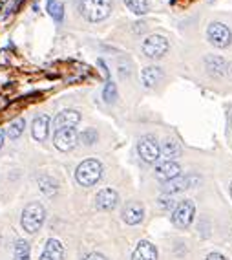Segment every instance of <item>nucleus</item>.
I'll return each instance as SVG.
<instances>
[{
	"label": "nucleus",
	"mask_w": 232,
	"mask_h": 260,
	"mask_svg": "<svg viewBox=\"0 0 232 260\" xmlns=\"http://www.w3.org/2000/svg\"><path fill=\"white\" fill-rule=\"evenodd\" d=\"M81 121V114L77 110H64L53 119V128L62 130V128H75V125Z\"/></svg>",
	"instance_id": "9b49d317"
},
{
	"label": "nucleus",
	"mask_w": 232,
	"mask_h": 260,
	"mask_svg": "<svg viewBox=\"0 0 232 260\" xmlns=\"http://www.w3.org/2000/svg\"><path fill=\"white\" fill-rule=\"evenodd\" d=\"M83 260H108L104 255H101V253H90V255H86Z\"/></svg>",
	"instance_id": "c85d7f7f"
},
{
	"label": "nucleus",
	"mask_w": 232,
	"mask_h": 260,
	"mask_svg": "<svg viewBox=\"0 0 232 260\" xmlns=\"http://www.w3.org/2000/svg\"><path fill=\"white\" fill-rule=\"evenodd\" d=\"M99 66H101V70H102V74H104V77H108V68H106V64H104V60H99Z\"/></svg>",
	"instance_id": "7c9ffc66"
},
{
	"label": "nucleus",
	"mask_w": 232,
	"mask_h": 260,
	"mask_svg": "<svg viewBox=\"0 0 232 260\" xmlns=\"http://www.w3.org/2000/svg\"><path fill=\"white\" fill-rule=\"evenodd\" d=\"M230 192H232V185H230Z\"/></svg>",
	"instance_id": "72a5a7b5"
},
{
	"label": "nucleus",
	"mask_w": 232,
	"mask_h": 260,
	"mask_svg": "<svg viewBox=\"0 0 232 260\" xmlns=\"http://www.w3.org/2000/svg\"><path fill=\"white\" fill-rule=\"evenodd\" d=\"M196 181H198L196 176H177L170 181H165L163 190H165V194H174V192H179V190H185L188 187H192Z\"/></svg>",
	"instance_id": "f8f14e48"
},
{
	"label": "nucleus",
	"mask_w": 232,
	"mask_h": 260,
	"mask_svg": "<svg viewBox=\"0 0 232 260\" xmlns=\"http://www.w3.org/2000/svg\"><path fill=\"white\" fill-rule=\"evenodd\" d=\"M102 176V165L97 159H86L77 167L75 171V178L79 181V185L83 187H92L95 185Z\"/></svg>",
	"instance_id": "f257e3e1"
},
{
	"label": "nucleus",
	"mask_w": 232,
	"mask_h": 260,
	"mask_svg": "<svg viewBox=\"0 0 232 260\" xmlns=\"http://www.w3.org/2000/svg\"><path fill=\"white\" fill-rule=\"evenodd\" d=\"M230 130H232V114H230Z\"/></svg>",
	"instance_id": "473e14b6"
},
{
	"label": "nucleus",
	"mask_w": 232,
	"mask_h": 260,
	"mask_svg": "<svg viewBox=\"0 0 232 260\" xmlns=\"http://www.w3.org/2000/svg\"><path fill=\"white\" fill-rule=\"evenodd\" d=\"M102 95H104V101H106V103H115V99H117V88H115V84H113V83H108Z\"/></svg>",
	"instance_id": "b1692460"
},
{
	"label": "nucleus",
	"mask_w": 232,
	"mask_h": 260,
	"mask_svg": "<svg viewBox=\"0 0 232 260\" xmlns=\"http://www.w3.org/2000/svg\"><path fill=\"white\" fill-rule=\"evenodd\" d=\"M159 149H161V156L165 159H172V161H174L176 158L181 156V147H179V143L174 140H167Z\"/></svg>",
	"instance_id": "6ab92c4d"
},
{
	"label": "nucleus",
	"mask_w": 232,
	"mask_h": 260,
	"mask_svg": "<svg viewBox=\"0 0 232 260\" xmlns=\"http://www.w3.org/2000/svg\"><path fill=\"white\" fill-rule=\"evenodd\" d=\"M46 218V211L41 204H29L22 213V228L26 233H37Z\"/></svg>",
	"instance_id": "7ed1b4c3"
},
{
	"label": "nucleus",
	"mask_w": 232,
	"mask_h": 260,
	"mask_svg": "<svg viewBox=\"0 0 232 260\" xmlns=\"http://www.w3.org/2000/svg\"><path fill=\"white\" fill-rule=\"evenodd\" d=\"M125 2H126V6L137 15H143L150 10V0H125Z\"/></svg>",
	"instance_id": "4be33fe9"
},
{
	"label": "nucleus",
	"mask_w": 232,
	"mask_h": 260,
	"mask_svg": "<svg viewBox=\"0 0 232 260\" xmlns=\"http://www.w3.org/2000/svg\"><path fill=\"white\" fill-rule=\"evenodd\" d=\"M179 174H181V167L172 159H165V161L158 163V167H156V178L161 181H170Z\"/></svg>",
	"instance_id": "1a4fd4ad"
},
{
	"label": "nucleus",
	"mask_w": 232,
	"mask_h": 260,
	"mask_svg": "<svg viewBox=\"0 0 232 260\" xmlns=\"http://www.w3.org/2000/svg\"><path fill=\"white\" fill-rule=\"evenodd\" d=\"M205 64H207V72H209L212 77H223V75L228 74L227 60H223L221 57H207V59H205Z\"/></svg>",
	"instance_id": "2eb2a0df"
},
{
	"label": "nucleus",
	"mask_w": 232,
	"mask_h": 260,
	"mask_svg": "<svg viewBox=\"0 0 232 260\" xmlns=\"http://www.w3.org/2000/svg\"><path fill=\"white\" fill-rule=\"evenodd\" d=\"M31 132H33V138L37 141H44L48 138V132H50V117L46 114H42V116L35 117L33 121V126H31Z\"/></svg>",
	"instance_id": "dca6fc26"
},
{
	"label": "nucleus",
	"mask_w": 232,
	"mask_h": 260,
	"mask_svg": "<svg viewBox=\"0 0 232 260\" xmlns=\"http://www.w3.org/2000/svg\"><path fill=\"white\" fill-rule=\"evenodd\" d=\"M2 145H4V130L0 128V149H2Z\"/></svg>",
	"instance_id": "2f4dec72"
},
{
	"label": "nucleus",
	"mask_w": 232,
	"mask_h": 260,
	"mask_svg": "<svg viewBox=\"0 0 232 260\" xmlns=\"http://www.w3.org/2000/svg\"><path fill=\"white\" fill-rule=\"evenodd\" d=\"M137 152H139V156L146 163H153L159 159L161 149H159V143L156 138H152V136H144V138L139 140V143H137Z\"/></svg>",
	"instance_id": "0eeeda50"
},
{
	"label": "nucleus",
	"mask_w": 232,
	"mask_h": 260,
	"mask_svg": "<svg viewBox=\"0 0 232 260\" xmlns=\"http://www.w3.org/2000/svg\"><path fill=\"white\" fill-rule=\"evenodd\" d=\"M141 77H143V83H144V86H146V88H153L158 83H161L163 70H161V68H158V66H148V68H144V70H143Z\"/></svg>",
	"instance_id": "a211bd4d"
},
{
	"label": "nucleus",
	"mask_w": 232,
	"mask_h": 260,
	"mask_svg": "<svg viewBox=\"0 0 232 260\" xmlns=\"http://www.w3.org/2000/svg\"><path fill=\"white\" fill-rule=\"evenodd\" d=\"M144 216V209L143 205L139 202H130V204L126 205L125 211H123V220L126 223H130V225H135V223H139Z\"/></svg>",
	"instance_id": "ddd939ff"
},
{
	"label": "nucleus",
	"mask_w": 232,
	"mask_h": 260,
	"mask_svg": "<svg viewBox=\"0 0 232 260\" xmlns=\"http://www.w3.org/2000/svg\"><path fill=\"white\" fill-rule=\"evenodd\" d=\"M48 13L53 17V20L57 22H61L62 17H64V6L59 2V0H48Z\"/></svg>",
	"instance_id": "aec40b11"
},
{
	"label": "nucleus",
	"mask_w": 232,
	"mask_h": 260,
	"mask_svg": "<svg viewBox=\"0 0 232 260\" xmlns=\"http://www.w3.org/2000/svg\"><path fill=\"white\" fill-rule=\"evenodd\" d=\"M159 204H161L163 209H170V207H174L176 200L172 198V194H165V196H161V200H159Z\"/></svg>",
	"instance_id": "bb28decb"
},
{
	"label": "nucleus",
	"mask_w": 232,
	"mask_h": 260,
	"mask_svg": "<svg viewBox=\"0 0 232 260\" xmlns=\"http://www.w3.org/2000/svg\"><path fill=\"white\" fill-rule=\"evenodd\" d=\"M194 204L188 200L181 202V204L177 205L176 209H174V214H172V222H174V225L179 229H186L188 225L192 223V220H194Z\"/></svg>",
	"instance_id": "423d86ee"
},
{
	"label": "nucleus",
	"mask_w": 232,
	"mask_h": 260,
	"mask_svg": "<svg viewBox=\"0 0 232 260\" xmlns=\"http://www.w3.org/2000/svg\"><path fill=\"white\" fill-rule=\"evenodd\" d=\"M64 258V247L59 240L51 238L46 242V247L42 251L41 260H62Z\"/></svg>",
	"instance_id": "4468645a"
},
{
	"label": "nucleus",
	"mask_w": 232,
	"mask_h": 260,
	"mask_svg": "<svg viewBox=\"0 0 232 260\" xmlns=\"http://www.w3.org/2000/svg\"><path fill=\"white\" fill-rule=\"evenodd\" d=\"M41 189L44 190L46 194H53V192L57 190L55 181L50 180V178H41Z\"/></svg>",
	"instance_id": "393cba45"
},
{
	"label": "nucleus",
	"mask_w": 232,
	"mask_h": 260,
	"mask_svg": "<svg viewBox=\"0 0 232 260\" xmlns=\"http://www.w3.org/2000/svg\"><path fill=\"white\" fill-rule=\"evenodd\" d=\"M81 140L86 145H92L93 141H97V134H95V130H86V132L81 134Z\"/></svg>",
	"instance_id": "a878e982"
},
{
	"label": "nucleus",
	"mask_w": 232,
	"mask_h": 260,
	"mask_svg": "<svg viewBox=\"0 0 232 260\" xmlns=\"http://www.w3.org/2000/svg\"><path fill=\"white\" fill-rule=\"evenodd\" d=\"M119 204V196L113 189H102L99 190L97 198H95V205L101 211H113Z\"/></svg>",
	"instance_id": "9d476101"
},
{
	"label": "nucleus",
	"mask_w": 232,
	"mask_h": 260,
	"mask_svg": "<svg viewBox=\"0 0 232 260\" xmlns=\"http://www.w3.org/2000/svg\"><path fill=\"white\" fill-rule=\"evenodd\" d=\"M0 66H10V53L6 50L0 51Z\"/></svg>",
	"instance_id": "cd10ccee"
},
{
	"label": "nucleus",
	"mask_w": 232,
	"mask_h": 260,
	"mask_svg": "<svg viewBox=\"0 0 232 260\" xmlns=\"http://www.w3.org/2000/svg\"><path fill=\"white\" fill-rule=\"evenodd\" d=\"M81 11L90 22H101L110 15L111 0H81Z\"/></svg>",
	"instance_id": "f03ea898"
},
{
	"label": "nucleus",
	"mask_w": 232,
	"mask_h": 260,
	"mask_svg": "<svg viewBox=\"0 0 232 260\" xmlns=\"http://www.w3.org/2000/svg\"><path fill=\"white\" fill-rule=\"evenodd\" d=\"M77 140H79V134H77V130L75 128H62V130H57L55 132V138H53V143L59 150L62 152H68L71 150L77 145Z\"/></svg>",
	"instance_id": "6e6552de"
},
{
	"label": "nucleus",
	"mask_w": 232,
	"mask_h": 260,
	"mask_svg": "<svg viewBox=\"0 0 232 260\" xmlns=\"http://www.w3.org/2000/svg\"><path fill=\"white\" fill-rule=\"evenodd\" d=\"M207 260H227V258H225L221 253H210V255L207 256Z\"/></svg>",
	"instance_id": "c756f323"
},
{
	"label": "nucleus",
	"mask_w": 232,
	"mask_h": 260,
	"mask_svg": "<svg viewBox=\"0 0 232 260\" xmlns=\"http://www.w3.org/2000/svg\"><path fill=\"white\" fill-rule=\"evenodd\" d=\"M24 126H26V121H24L22 117H17V119L11 121L10 126H8V136H10V140H17V138L24 132Z\"/></svg>",
	"instance_id": "412c9836"
},
{
	"label": "nucleus",
	"mask_w": 232,
	"mask_h": 260,
	"mask_svg": "<svg viewBox=\"0 0 232 260\" xmlns=\"http://www.w3.org/2000/svg\"><path fill=\"white\" fill-rule=\"evenodd\" d=\"M132 260H158V249H156L153 244L144 240L135 247L134 255H132Z\"/></svg>",
	"instance_id": "f3484780"
},
{
	"label": "nucleus",
	"mask_w": 232,
	"mask_h": 260,
	"mask_svg": "<svg viewBox=\"0 0 232 260\" xmlns=\"http://www.w3.org/2000/svg\"><path fill=\"white\" fill-rule=\"evenodd\" d=\"M15 260H29V246L28 242L19 240L15 246Z\"/></svg>",
	"instance_id": "5701e85b"
},
{
	"label": "nucleus",
	"mask_w": 232,
	"mask_h": 260,
	"mask_svg": "<svg viewBox=\"0 0 232 260\" xmlns=\"http://www.w3.org/2000/svg\"><path fill=\"white\" fill-rule=\"evenodd\" d=\"M207 37L216 48H227L232 42V33L230 29L221 22H212L207 29Z\"/></svg>",
	"instance_id": "20e7f679"
},
{
	"label": "nucleus",
	"mask_w": 232,
	"mask_h": 260,
	"mask_svg": "<svg viewBox=\"0 0 232 260\" xmlns=\"http://www.w3.org/2000/svg\"><path fill=\"white\" fill-rule=\"evenodd\" d=\"M168 48H170V44H168V41L163 35H152L143 44L144 55L150 57V59H161L168 51Z\"/></svg>",
	"instance_id": "39448f33"
}]
</instances>
